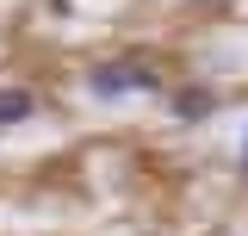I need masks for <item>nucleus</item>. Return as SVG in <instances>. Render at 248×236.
<instances>
[{
  "label": "nucleus",
  "mask_w": 248,
  "mask_h": 236,
  "mask_svg": "<svg viewBox=\"0 0 248 236\" xmlns=\"http://www.w3.org/2000/svg\"><path fill=\"white\" fill-rule=\"evenodd\" d=\"M161 81H155L149 62H99L87 75V93L93 100H124V93H155Z\"/></svg>",
  "instance_id": "obj_1"
},
{
  "label": "nucleus",
  "mask_w": 248,
  "mask_h": 236,
  "mask_svg": "<svg viewBox=\"0 0 248 236\" xmlns=\"http://www.w3.org/2000/svg\"><path fill=\"white\" fill-rule=\"evenodd\" d=\"M31 118V93L25 87H0V131L6 124H25Z\"/></svg>",
  "instance_id": "obj_2"
},
{
  "label": "nucleus",
  "mask_w": 248,
  "mask_h": 236,
  "mask_svg": "<svg viewBox=\"0 0 248 236\" xmlns=\"http://www.w3.org/2000/svg\"><path fill=\"white\" fill-rule=\"evenodd\" d=\"M174 112H180V118H205V112H211V87H192V93H174Z\"/></svg>",
  "instance_id": "obj_3"
},
{
  "label": "nucleus",
  "mask_w": 248,
  "mask_h": 236,
  "mask_svg": "<svg viewBox=\"0 0 248 236\" xmlns=\"http://www.w3.org/2000/svg\"><path fill=\"white\" fill-rule=\"evenodd\" d=\"M242 168H248V131H242Z\"/></svg>",
  "instance_id": "obj_4"
}]
</instances>
